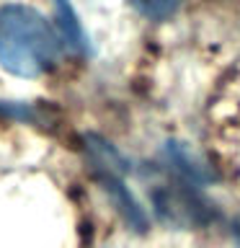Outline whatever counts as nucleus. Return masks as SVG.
<instances>
[{"instance_id": "1", "label": "nucleus", "mask_w": 240, "mask_h": 248, "mask_svg": "<svg viewBox=\"0 0 240 248\" xmlns=\"http://www.w3.org/2000/svg\"><path fill=\"white\" fill-rule=\"evenodd\" d=\"M62 44L52 23L29 5L0 8V65L18 78H39L60 60Z\"/></svg>"}, {"instance_id": "2", "label": "nucleus", "mask_w": 240, "mask_h": 248, "mask_svg": "<svg viewBox=\"0 0 240 248\" xmlns=\"http://www.w3.org/2000/svg\"><path fill=\"white\" fill-rule=\"evenodd\" d=\"M129 3L147 18H165L176 11L181 0H129Z\"/></svg>"}]
</instances>
